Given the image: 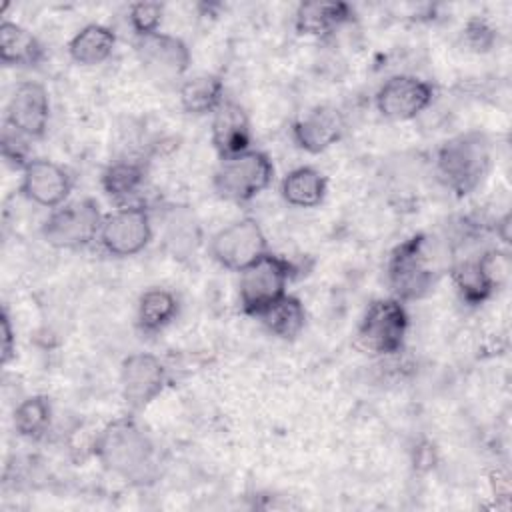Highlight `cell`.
Returning <instances> with one entry per match:
<instances>
[{
    "label": "cell",
    "instance_id": "1",
    "mask_svg": "<svg viewBox=\"0 0 512 512\" xmlns=\"http://www.w3.org/2000/svg\"><path fill=\"white\" fill-rule=\"evenodd\" d=\"M92 454L108 472L128 484L148 486L158 480L156 446L132 414L108 422L96 434Z\"/></svg>",
    "mask_w": 512,
    "mask_h": 512
},
{
    "label": "cell",
    "instance_id": "2",
    "mask_svg": "<svg viewBox=\"0 0 512 512\" xmlns=\"http://www.w3.org/2000/svg\"><path fill=\"white\" fill-rule=\"evenodd\" d=\"M492 150L486 134L460 132L440 144L434 158L438 180L458 198L472 194L488 176Z\"/></svg>",
    "mask_w": 512,
    "mask_h": 512
},
{
    "label": "cell",
    "instance_id": "3",
    "mask_svg": "<svg viewBox=\"0 0 512 512\" xmlns=\"http://www.w3.org/2000/svg\"><path fill=\"white\" fill-rule=\"evenodd\" d=\"M436 278L438 270L428 252V236L424 232L408 236L390 252L386 262V282L392 296L400 302L428 296Z\"/></svg>",
    "mask_w": 512,
    "mask_h": 512
},
{
    "label": "cell",
    "instance_id": "4",
    "mask_svg": "<svg viewBox=\"0 0 512 512\" xmlns=\"http://www.w3.org/2000/svg\"><path fill=\"white\" fill-rule=\"evenodd\" d=\"M294 276L296 266L292 260L266 252L240 272L238 298L242 312L256 318L262 310L288 294L286 288Z\"/></svg>",
    "mask_w": 512,
    "mask_h": 512
},
{
    "label": "cell",
    "instance_id": "5",
    "mask_svg": "<svg viewBox=\"0 0 512 512\" xmlns=\"http://www.w3.org/2000/svg\"><path fill=\"white\" fill-rule=\"evenodd\" d=\"M274 180V164L262 150H246L232 158L220 160L212 186L216 196L228 202H250L262 194Z\"/></svg>",
    "mask_w": 512,
    "mask_h": 512
},
{
    "label": "cell",
    "instance_id": "6",
    "mask_svg": "<svg viewBox=\"0 0 512 512\" xmlns=\"http://www.w3.org/2000/svg\"><path fill=\"white\" fill-rule=\"evenodd\" d=\"M408 312L398 298H378L368 304L358 330L356 346L372 356L402 352L408 334Z\"/></svg>",
    "mask_w": 512,
    "mask_h": 512
},
{
    "label": "cell",
    "instance_id": "7",
    "mask_svg": "<svg viewBox=\"0 0 512 512\" xmlns=\"http://www.w3.org/2000/svg\"><path fill=\"white\" fill-rule=\"evenodd\" d=\"M104 214L92 198L64 202L42 222V238L58 250H80L98 240Z\"/></svg>",
    "mask_w": 512,
    "mask_h": 512
},
{
    "label": "cell",
    "instance_id": "8",
    "mask_svg": "<svg viewBox=\"0 0 512 512\" xmlns=\"http://www.w3.org/2000/svg\"><path fill=\"white\" fill-rule=\"evenodd\" d=\"M152 236L150 210L144 204H126L104 216L98 242L110 256L128 258L140 254Z\"/></svg>",
    "mask_w": 512,
    "mask_h": 512
},
{
    "label": "cell",
    "instance_id": "9",
    "mask_svg": "<svg viewBox=\"0 0 512 512\" xmlns=\"http://www.w3.org/2000/svg\"><path fill=\"white\" fill-rule=\"evenodd\" d=\"M266 252H270L266 234L252 216L234 220L210 238V256L226 270L242 272Z\"/></svg>",
    "mask_w": 512,
    "mask_h": 512
},
{
    "label": "cell",
    "instance_id": "10",
    "mask_svg": "<svg viewBox=\"0 0 512 512\" xmlns=\"http://www.w3.org/2000/svg\"><path fill=\"white\" fill-rule=\"evenodd\" d=\"M168 372L160 358L148 352H134L122 360L120 392L132 412L150 406L166 388Z\"/></svg>",
    "mask_w": 512,
    "mask_h": 512
},
{
    "label": "cell",
    "instance_id": "11",
    "mask_svg": "<svg viewBox=\"0 0 512 512\" xmlns=\"http://www.w3.org/2000/svg\"><path fill=\"white\" fill-rule=\"evenodd\" d=\"M434 100V86L412 74L390 76L376 92V110L386 120L404 122L420 116Z\"/></svg>",
    "mask_w": 512,
    "mask_h": 512
},
{
    "label": "cell",
    "instance_id": "12",
    "mask_svg": "<svg viewBox=\"0 0 512 512\" xmlns=\"http://www.w3.org/2000/svg\"><path fill=\"white\" fill-rule=\"evenodd\" d=\"M134 48L138 62L156 78H180L190 68V48L178 36L158 30L154 34L136 36Z\"/></svg>",
    "mask_w": 512,
    "mask_h": 512
},
{
    "label": "cell",
    "instance_id": "13",
    "mask_svg": "<svg viewBox=\"0 0 512 512\" xmlns=\"http://www.w3.org/2000/svg\"><path fill=\"white\" fill-rule=\"evenodd\" d=\"M70 192H72L70 172L52 160L34 158L22 170L20 194L32 204L54 210L64 202H68Z\"/></svg>",
    "mask_w": 512,
    "mask_h": 512
},
{
    "label": "cell",
    "instance_id": "14",
    "mask_svg": "<svg viewBox=\"0 0 512 512\" xmlns=\"http://www.w3.org/2000/svg\"><path fill=\"white\" fill-rule=\"evenodd\" d=\"M6 124L28 136L42 138L50 122V96L40 82H20L6 106Z\"/></svg>",
    "mask_w": 512,
    "mask_h": 512
},
{
    "label": "cell",
    "instance_id": "15",
    "mask_svg": "<svg viewBox=\"0 0 512 512\" xmlns=\"http://www.w3.org/2000/svg\"><path fill=\"white\" fill-rule=\"evenodd\" d=\"M346 120L334 106L320 104L304 112L292 124V138L296 146L308 154H322L342 140Z\"/></svg>",
    "mask_w": 512,
    "mask_h": 512
},
{
    "label": "cell",
    "instance_id": "16",
    "mask_svg": "<svg viewBox=\"0 0 512 512\" xmlns=\"http://www.w3.org/2000/svg\"><path fill=\"white\" fill-rule=\"evenodd\" d=\"M210 138L220 160L250 150V120L246 110L234 100H224L212 114Z\"/></svg>",
    "mask_w": 512,
    "mask_h": 512
},
{
    "label": "cell",
    "instance_id": "17",
    "mask_svg": "<svg viewBox=\"0 0 512 512\" xmlns=\"http://www.w3.org/2000/svg\"><path fill=\"white\" fill-rule=\"evenodd\" d=\"M354 20V8L346 2H302L294 14V28L302 36H326Z\"/></svg>",
    "mask_w": 512,
    "mask_h": 512
},
{
    "label": "cell",
    "instance_id": "18",
    "mask_svg": "<svg viewBox=\"0 0 512 512\" xmlns=\"http://www.w3.org/2000/svg\"><path fill=\"white\" fill-rule=\"evenodd\" d=\"M46 58L42 42L24 26L4 20L0 26V60L6 66L34 68Z\"/></svg>",
    "mask_w": 512,
    "mask_h": 512
},
{
    "label": "cell",
    "instance_id": "19",
    "mask_svg": "<svg viewBox=\"0 0 512 512\" xmlns=\"http://www.w3.org/2000/svg\"><path fill=\"white\" fill-rule=\"evenodd\" d=\"M202 242V228L188 206H170L164 218V244L178 260L196 254Z\"/></svg>",
    "mask_w": 512,
    "mask_h": 512
},
{
    "label": "cell",
    "instance_id": "20",
    "mask_svg": "<svg viewBox=\"0 0 512 512\" xmlns=\"http://www.w3.org/2000/svg\"><path fill=\"white\" fill-rule=\"evenodd\" d=\"M328 190L326 176L312 166H298L282 178L280 194L294 208H316Z\"/></svg>",
    "mask_w": 512,
    "mask_h": 512
},
{
    "label": "cell",
    "instance_id": "21",
    "mask_svg": "<svg viewBox=\"0 0 512 512\" xmlns=\"http://www.w3.org/2000/svg\"><path fill=\"white\" fill-rule=\"evenodd\" d=\"M146 174L148 170L142 160L122 158L106 166L100 182L110 200L118 202L120 206H126L142 190L146 182Z\"/></svg>",
    "mask_w": 512,
    "mask_h": 512
},
{
    "label": "cell",
    "instance_id": "22",
    "mask_svg": "<svg viewBox=\"0 0 512 512\" xmlns=\"http://www.w3.org/2000/svg\"><path fill=\"white\" fill-rule=\"evenodd\" d=\"M116 46V34L104 24L80 28L68 42V54L78 66H98L106 62Z\"/></svg>",
    "mask_w": 512,
    "mask_h": 512
},
{
    "label": "cell",
    "instance_id": "23",
    "mask_svg": "<svg viewBox=\"0 0 512 512\" xmlns=\"http://www.w3.org/2000/svg\"><path fill=\"white\" fill-rule=\"evenodd\" d=\"M256 318L270 334L282 340H294L306 326V308L298 296L284 294L280 300L262 310Z\"/></svg>",
    "mask_w": 512,
    "mask_h": 512
},
{
    "label": "cell",
    "instance_id": "24",
    "mask_svg": "<svg viewBox=\"0 0 512 512\" xmlns=\"http://www.w3.org/2000/svg\"><path fill=\"white\" fill-rule=\"evenodd\" d=\"M180 104L184 112L194 116L214 114L224 98V82L216 74H198L180 86Z\"/></svg>",
    "mask_w": 512,
    "mask_h": 512
},
{
    "label": "cell",
    "instance_id": "25",
    "mask_svg": "<svg viewBox=\"0 0 512 512\" xmlns=\"http://www.w3.org/2000/svg\"><path fill=\"white\" fill-rule=\"evenodd\" d=\"M178 314V298L166 288L146 290L136 308V324L142 334L162 332Z\"/></svg>",
    "mask_w": 512,
    "mask_h": 512
},
{
    "label": "cell",
    "instance_id": "26",
    "mask_svg": "<svg viewBox=\"0 0 512 512\" xmlns=\"http://www.w3.org/2000/svg\"><path fill=\"white\" fill-rule=\"evenodd\" d=\"M452 282L458 290V296L468 306H478L496 292V286L490 282L480 256L462 260L452 266Z\"/></svg>",
    "mask_w": 512,
    "mask_h": 512
},
{
    "label": "cell",
    "instance_id": "27",
    "mask_svg": "<svg viewBox=\"0 0 512 512\" xmlns=\"http://www.w3.org/2000/svg\"><path fill=\"white\" fill-rule=\"evenodd\" d=\"M52 422V404L44 394H34L24 398L12 416V424L18 436L26 440H40Z\"/></svg>",
    "mask_w": 512,
    "mask_h": 512
},
{
    "label": "cell",
    "instance_id": "28",
    "mask_svg": "<svg viewBox=\"0 0 512 512\" xmlns=\"http://www.w3.org/2000/svg\"><path fill=\"white\" fill-rule=\"evenodd\" d=\"M30 138L24 136L22 132H18L16 128H12L10 124L4 122V128H2V138H0V152H2V158L4 162L14 168V170H24L28 166L30 160V146H28Z\"/></svg>",
    "mask_w": 512,
    "mask_h": 512
},
{
    "label": "cell",
    "instance_id": "29",
    "mask_svg": "<svg viewBox=\"0 0 512 512\" xmlns=\"http://www.w3.org/2000/svg\"><path fill=\"white\" fill-rule=\"evenodd\" d=\"M164 16V6L160 2H136L128 10V22L136 36H146L158 32Z\"/></svg>",
    "mask_w": 512,
    "mask_h": 512
},
{
    "label": "cell",
    "instance_id": "30",
    "mask_svg": "<svg viewBox=\"0 0 512 512\" xmlns=\"http://www.w3.org/2000/svg\"><path fill=\"white\" fill-rule=\"evenodd\" d=\"M462 38L470 50L488 52L496 42V28L486 18L472 16L462 30Z\"/></svg>",
    "mask_w": 512,
    "mask_h": 512
},
{
    "label": "cell",
    "instance_id": "31",
    "mask_svg": "<svg viewBox=\"0 0 512 512\" xmlns=\"http://www.w3.org/2000/svg\"><path fill=\"white\" fill-rule=\"evenodd\" d=\"M0 332H2V362L8 364L14 358V350H16V336L12 330V320L6 308H2V316H0Z\"/></svg>",
    "mask_w": 512,
    "mask_h": 512
}]
</instances>
